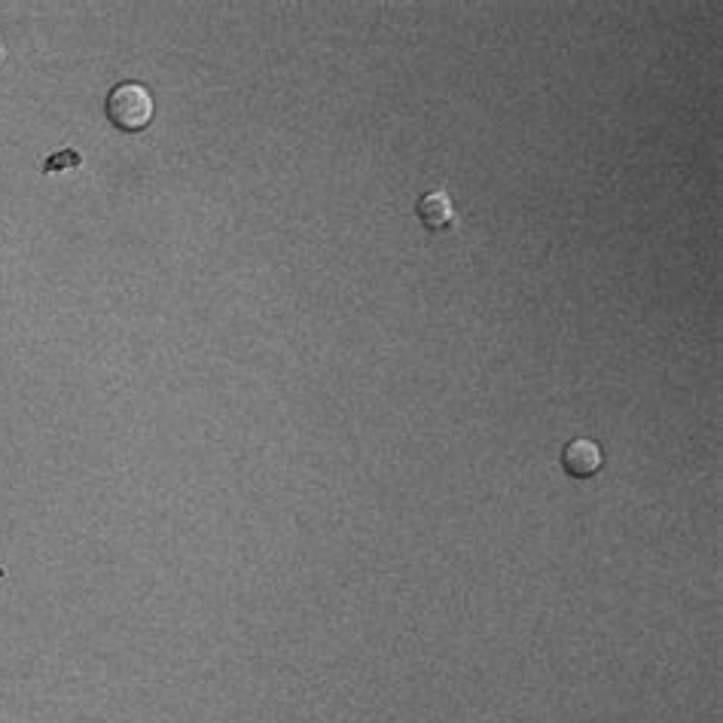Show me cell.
<instances>
[{
    "label": "cell",
    "instance_id": "cell-1",
    "mask_svg": "<svg viewBox=\"0 0 723 723\" xmlns=\"http://www.w3.org/2000/svg\"><path fill=\"white\" fill-rule=\"evenodd\" d=\"M153 95L141 83H119L107 95V119L119 132H144L153 123Z\"/></svg>",
    "mask_w": 723,
    "mask_h": 723
},
{
    "label": "cell",
    "instance_id": "cell-2",
    "mask_svg": "<svg viewBox=\"0 0 723 723\" xmlns=\"http://www.w3.org/2000/svg\"><path fill=\"white\" fill-rule=\"evenodd\" d=\"M562 464H565V470H568L571 476L586 479V476L598 473V467H601V449H598L592 440H574V443L565 446Z\"/></svg>",
    "mask_w": 723,
    "mask_h": 723
},
{
    "label": "cell",
    "instance_id": "cell-3",
    "mask_svg": "<svg viewBox=\"0 0 723 723\" xmlns=\"http://www.w3.org/2000/svg\"><path fill=\"white\" fill-rule=\"evenodd\" d=\"M418 220L425 223L431 232H437V229H446L449 223H452V202H449V196L446 193H428L425 199L418 202Z\"/></svg>",
    "mask_w": 723,
    "mask_h": 723
},
{
    "label": "cell",
    "instance_id": "cell-4",
    "mask_svg": "<svg viewBox=\"0 0 723 723\" xmlns=\"http://www.w3.org/2000/svg\"><path fill=\"white\" fill-rule=\"evenodd\" d=\"M80 153L77 150H65V153H55V156H49L46 159V165H43V171H62V168H80Z\"/></svg>",
    "mask_w": 723,
    "mask_h": 723
},
{
    "label": "cell",
    "instance_id": "cell-5",
    "mask_svg": "<svg viewBox=\"0 0 723 723\" xmlns=\"http://www.w3.org/2000/svg\"><path fill=\"white\" fill-rule=\"evenodd\" d=\"M7 62V40H4V34H0V65Z\"/></svg>",
    "mask_w": 723,
    "mask_h": 723
}]
</instances>
